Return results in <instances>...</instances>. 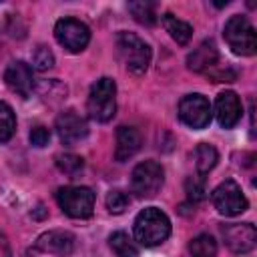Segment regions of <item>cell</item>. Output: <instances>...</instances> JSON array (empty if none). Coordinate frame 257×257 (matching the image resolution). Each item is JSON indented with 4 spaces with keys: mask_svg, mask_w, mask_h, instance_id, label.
I'll return each instance as SVG.
<instances>
[{
    "mask_svg": "<svg viewBox=\"0 0 257 257\" xmlns=\"http://www.w3.org/2000/svg\"><path fill=\"white\" fill-rule=\"evenodd\" d=\"M171 235V221L169 217L157 209L147 207L135 219V239L145 247H157L165 243Z\"/></svg>",
    "mask_w": 257,
    "mask_h": 257,
    "instance_id": "1",
    "label": "cell"
},
{
    "mask_svg": "<svg viewBox=\"0 0 257 257\" xmlns=\"http://www.w3.org/2000/svg\"><path fill=\"white\" fill-rule=\"evenodd\" d=\"M86 108L90 118L98 122H108L116 112V84L112 78L102 76L98 78L88 92Z\"/></svg>",
    "mask_w": 257,
    "mask_h": 257,
    "instance_id": "2",
    "label": "cell"
},
{
    "mask_svg": "<svg viewBox=\"0 0 257 257\" xmlns=\"http://www.w3.org/2000/svg\"><path fill=\"white\" fill-rule=\"evenodd\" d=\"M223 36L229 44V48L239 56H253L257 50V36L253 24L245 16H231L225 22Z\"/></svg>",
    "mask_w": 257,
    "mask_h": 257,
    "instance_id": "3",
    "label": "cell"
},
{
    "mask_svg": "<svg viewBox=\"0 0 257 257\" xmlns=\"http://www.w3.org/2000/svg\"><path fill=\"white\" fill-rule=\"evenodd\" d=\"M116 48L133 74H143L151 64V46L133 32L116 34Z\"/></svg>",
    "mask_w": 257,
    "mask_h": 257,
    "instance_id": "4",
    "label": "cell"
},
{
    "mask_svg": "<svg viewBox=\"0 0 257 257\" xmlns=\"http://www.w3.org/2000/svg\"><path fill=\"white\" fill-rule=\"evenodd\" d=\"M56 203L72 219H88L94 211V193L88 187H60L56 191Z\"/></svg>",
    "mask_w": 257,
    "mask_h": 257,
    "instance_id": "5",
    "label": "cell"
},
{
    "mask_svg": "<svg viewBox=\"0 0 257 257\" xmlns=\"http://www.w3.org/2000/svg\"><path fill=\"white\" fill-rule=\"evenodd\" d=\"M163 181H165V171L161 163L143 161L131 173V191L141 199H149L161 191Z\"/></svg>",
    "mask_w": 257,
    "mask_h": 257,
    "instance_id": "6",
    "label": "cell"
},
{
    "mask_svg": "<svg viewBox=\"0 0 257 257\" xmlns=\"http://www.w3.org/2000/svg\"><path fill=\"white\" fill-rule=\"evenodd\" d=\"M213 205L215 209L225 215V217H235L243 211H247V199L241 191V187L233 181V179H227L223 183H219L213 191Z\"/></svg>",
    "mask_w": 257,
    "mask_h": 257,
    "instance_id": "7",
    "label": "cell"
},
{
    "mask_svg": "<svg viewBox=\"0 0 257 257\" xmlns=\"http://www.w3.org/2000/svg\"><path fill=\"white\" fill-rule=\"evenodd\" d=\"M54 36L60 46H64L68 52H80L90 42V30L84 22L76 18H62L54 26Z\"/></svg>",
    "mask_w": 257,
    "mask_h": 257,
    "instance_id": "8",
    "label": "cell"
},
{
    "mask_svg": "<svg viewBox=\"0 0 257 257\" xmlns=\"http://www.w3.org/2000/svg\"><path fill=\"white\" fill-rule=\"evenodd\" d=\"M179 118L191 128H205L211 122V102L207 96L193 92L179 102Z\"/></svg>",
    "mask_w": 257,
    "mask_h": 257,
    "instance_id": "9",
    "label": "cell"
},
{
    "mask_svg": "<svg viewBox=\"0 0 257 257\" xmlns=\"http://www.w3.org/2000/svg\"><path fill=\"white\" fill-rule=\"evenodd\" d=\"M225 245L233 253H249L257 243V229L251 223H231L221 229Z\"/></svg>",
    "mask_w": 257,
    "mask_h": 257,
    "instance_id": "10",
    "label": "cell"
},
{
    "mask_svg": "<svg viewBox=\"0 0 257 257\" xmlns=\"http://www.w3.org/2000/svg\"><path fill=\"white\" fill-rule=\"evenodd\" d=\"M56 133L64 145H76L88 135V124L76 110H64L56 118Z\"/></svg>",
    "mask_w": 257,
    "mask_h": 257,
    "instance_id": "11",
    "label": "cell"
},
{
    "mask_svg": "<svg viewBox=\"0 0 257 257\" xmlns=\"http://www.w3.org/2000/svg\"><path fill=\"white\" fill-rule=\"evenodd\" d=\"M4 80H6L8 88H10L12 92H16L18 96H22V98L30 96V92H32V88H34L32 68H30V64H26L24 60H12V62L6 66Z\"/></svg>",
    "mask_w": 257,
    "mask_h": 257,
    "instance_id": "12",
    "label": "cell"
},
{
    "mask_svg": "<svg viewBox=\"0 0 257 257\" xmlns=\"http://www.w3.org/2000/svg\"><path fill=\"white\" fill-rule=\"evenodd\" d=\"M215 114L223 128H233L241 120V114H243V106H241L237 92H233V90L219 92V96L215 100Z\"/></svg>",
    "mask_w": 257,
    "mask_h": 257,
    "instance_id": "13",
    "label": "cell"
},
{
    "mask_svg": "<svg viewBox=\"0 0 257 257\" xmlns=\"http://www.w3.org/2000/svg\"><path fill=\"white\" fill-rule=\"evenodd\" d=\"M36 249H40L42 253L58 255V257L70 255L72 249H74V235L68 233V231H60V229L42 233L36 239Z\"/></svg>",
    "mask_w": 257,
    "mask_h": 257,
    "instance_id": "14",
    "label": "cell"
},
{
    "mask_svg": "<svg viewBox=\"0 0 257 257\" xmlns=\"http://www.w3.org/2000/svg\"><path fill=\"white\" fill-rule=\"evenodd\" d=\"M219 58V50L213 38H205L189 56H187V66L195 72H205L209 70Z\"/></svg>",
    "mask_w": 257,
    "mask_h": 257,
    "instance_id": "15",
    "label": "cell"
},
{
    "mask_svg": "<svg viewBox=\"0 0 257 257\" xmlns=\"http://www.w3.org/2000/svg\"><path fill=\"white\" fill-rule=\"evenodd\" d=\"M141 133L135 126H118L116 128V145H114V159L128 161L141 149Z\"/></svg>",
    "mask_w": 257,
    "mask_h": 257,
    "instance_id": "16",
    "label": "cell"
},
{
    "mask_svg": "<svg viewBox=\"0 0 257 257\" xmlns=\"http://www.w3.org/2000/svg\"><path fill=\"white\" fill-rule=\"evenodd\" d=\"M163 24H165L167 32L171 34V38H173L177 44H187V42L191 40V36H193V26H191L189 22L177 18V16L171 14V12H167V14L163 16Z\"/></svg>",
    "mask_w": 257,
    "mask_h": 257,
    "instance_id": "17",
    "label": "cell"
},
{
    "mask_svg": "<svg viewBox=\"0 0 257 257\" xmlns=\"http://www.w3.org/2000/svg\"><path fill=\"white\" fill-rule=\"evenodd\" d=\"M193 159H195V167L199 171V175H207L219 161V153L213 145H207V143H201L195 147L193 151Z\"/></svg>",
    "mask_w": 257,
    "mask_h": 257,
    "instance_id": "18",
    "label": "cell"
},
{
    "mask_svg": "<svg viewBox=\"0 0 257 257\" xmlns=\"http://www.w3.org/2000/svg\"><path fill=\"white\" fill-rule=\"evenodd\" d=\"M108 245L116 257H137L139 255V247L124 231H114L108 237Z\"/></svg>",
    "mask_w": 257,
    "mask_h": 257,
    "instance_id": "19",
    "label": "cell"
},
{
    "mask_svg": "<svg viewBox=\"0 0 257 257\" xmlns=\"http://www.w3.org/2000/svg\"><path fill=\"white\" fill-rule=\"evenodd\" d=\"M191 257H215L217 255V243L211 235L201 233L189 243Z\"/></svg>",
    "mask_w": 257,
    "mask_h": 257,
    "instance_id": "20",
    "label": "cell"
},
{
    "mask_svg": "<svg viewBox=\"0 0 257 257\" xmlns=\"http://www.w3.org/2000/svg\"><path fill=\"white\" fill-rule=\"evenodd\" d=\"M16 131V116L8 102L0 100V143H6L12 139Z\"/></svg>",
    "mask_w": 257,
    "mask_h": 257,
    "instance_id": "21",
    "label": "cell"
},
{
    "mask_svg": "<svg viewBox=\"0 0 257 257\" xmlns=\"http://www.w3.org/2000/svg\"><path fill=\"white\" fill-rule=\"evenodd\" d=\"M128 10H131V14L135 16V20L141 22V24L153 26V24L157 22V10H155V4H153V2H147V0L131 2V4H128Z\"/></svg>",
    "mask_w": 257,
    "mask_h": 257,
    "instance_id": "22",
    "label": "cell"
},
{
    "mask_svg": "<svg viewBox=\"0 0 257 257\" xmlns=\"http://www.w3.org/2000/svg\"><path fill=\"white\" fill-rule=\"evenodd\" d=\"M56 167L64 173V175H76V173H80L82 171V167H84V161H82V157H78V155H72V153H64V155H58L56 157Z\"/></svg>",
    "mask_w": 257,
    "mask_h": 257,
    "instance_id": "23",
    "label": "cell"
},
{
    "mask_svg": "<svg viewBox=\"0 0 257 257\" xmlns=\"http://www.w3.org/2000/svg\"><path fill=\"white\" fill-rule=\"evenodd\" d=\"M185 191L187 197L191 201H203L207 197V181L203 175H195V177H187L185 181Z\"/></svg>",
    "mask_w": 257,
    "mask_h": 257,
    "instance_id": "24",
    "label": "cell"
},
{
    "mask_svg": "<svg viewBox=\"0 0 257 257\" xmlns=\"http://www.w3.org/2000/svg\"><path fill=\"white\" fill-rule=\"evenodd\" d=\"M32 66L36 70H48V68H52L54 66V54H52V50L48 46H44V44H38L34 48V52H32Z\"/></svg>",
    "mask_w": 257,
    "mask_h": 257,
    "instance_id": "25",
    "label": "cell"
},
{
    "mask_svg": "<svg viewBox=\"0 0 257 257\" xmlns=\"http://www.w3.org/2000/svg\"><path fill=\"white\" fill-rule=\"evenodd\" d=\"M128 205V197L122 193V191H110L106 195V209L112 213V215H120Z\"/></svg>",
    "mask_w": 257,
    "mask_h": 257,
    "instance_id": "26",
    "label": "cell"
},
{
    "mask_svg": "<svg viewBox=\"0 0 257 257\" xmlns=\"http://www.w3.org/2000/svg\"><path fill=\"white\" fill-rule=\"evenodd\" d=\"M48 141H50V131L46 128V126H42V124H38V126H34L32 131H30V143L34 145V147H44V145H48Z\"/></svg>",
    "mask_w": 257,
    "mask_h": 257,
    "instance_id": "27",
    "label": "cell"
}]
</instances>
